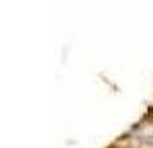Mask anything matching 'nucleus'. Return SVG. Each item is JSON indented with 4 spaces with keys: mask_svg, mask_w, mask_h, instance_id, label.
I'll list each match as a JSON object with an SVG mask.
<instances>
[]
</instances>
